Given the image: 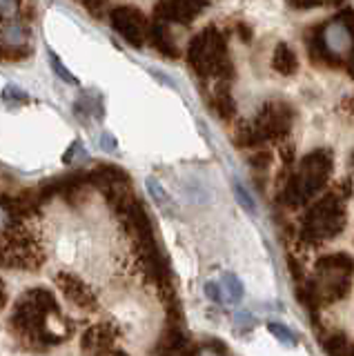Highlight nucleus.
Listing matches in <instances>:
<instances>
[{
  "instance_id": "23",
  "label": "nucleus",
  "mask_w": 354,
  "mask_h": 356,
  "mask_svg": "<svg viewBox=\"0 0 354 356\" xmlns=\"http://www.w3.org/2000/svg\"><path fill=\"white\" fill-rule=\"evenodd\" d=\"M5 98H14V100H20V103H25V100H27L23 89H18L14 85L12 87H5Z\"/></svg>"
},
{
  "instance_id": "26",
  "label": "nucleus",
  "mask_w": 354,
  "mask_h": 356,
  "mask_svg": "<svg viewBox=\"0 0 354 356\" xmlns=\"http://www.w3.org/2000/svg\"><path fill=\"white\" fill-rule=\"evenodd\" d=\"M205 292L209 294V298H212V300H220V287L216 283H207Z\"/></svg>"
},
{
  "instance_id": "15",
  "label": "nucleus",
  "mask_w": 354,
  "mask_h": 356,
  "mask_svg": "<svg viewBox=\"0 0 354 356\" xmlns=\"http://www.w3.org/2000/svg\"><path fill=\"white\" fill-rule=\"evenodd\" d=\"M323 348L328 356H350V343L343 332H335L323 337Z\"/></svg>"
},
{
  "instance_id": "1",
  "label": "nucleus",
  "mask_w": 354,
  "mask_h": 356,
  "mask_svg": "<svg viewBox=\"0 0 354 356\" xmlns=\"http://www.w3.org/2000/svg\"><path fill=\"white\" fill-rule=\"evenodd\" d=\"M14 325L27 339L42 343H58L67 334L63 327L56 300L45 289H31L18 300Z\"/></svg>"
},
{
  "instance_id": "12",
  "label": "nucleus",
  "mask_w": 354,
  "mask_h": 356,
  "mask_svg": "<svg viewBox=\"0 0 354 356\" xmlns=\"http://www.w3.org/2000/svg\"><path fill=\"white\" fill-rule=\"evenodd\" d=\"M147 36H150L154 47H156L163 56H168V58H179V49H176V44L172 40V33H170V29H168L165 22L154 20Z\"/></svg>"
},
{
  "instance_id": "21",
  "label": "nucleus",
  "mask_w": 354,
  "mask_h": 356,
  "mask_svg": "<svg viewBox=\"0 0 354 356\" xmlns=\"http://www.w3.org/2000/svg\"><path fill=\"white\" fill-rule=\"evenodd\" d=\"M250 163L257 167V170H263V167H268L270 165V154L268 152H257L250 159Z\"/></svg>"
},
{
  "instance_id": "18",
  "label": "nucleus",
  "mask_w": 354,
  "mask_h": 356,
  "mask_svg": "<svg viewBox=\"0 0 354 356\" xmlns=\"http://www.w3.org/2000/svg\"><path fill=\"white\" fill-rule=\"evenodd\" d=\"M20 11V0H0V20H14Z\"/></svg>"
},
{
  "instance_id": "20",
  "label": "nucleus",
  "mask_w": 354,
  "mask_h": 356,
  "mask_svg": "<svg viewBox=\"0 0 354 356\" xmlns=\"http://www.w3.org/2000/svg\"><path fill=\"white\" fill-rule=\"evenodd\" d=\"M270 332H272L274 337L279 339V341L294 345V337H292V334H290V330H287V327H283V325H279V323H270Z\"/></svg>"
},
{
  "instance_id": "29",
  "label": "nucleus",
  "mask_w": 354,
  "mask_h": 356,
  "mask_svg": "<svg viewBox=\"0 0 354 356\" xmlns=\"http://www.w3.org/2000/svg\"><path fill=\"white\" fill-rule=\"evenodd\" d=\"M114 356H125V354H120V352H118V354H114Z\"/></svg>"
},
{
  "instance_id": "17",
  "label": "nucleus",
  "mask_w": 354,
  "mask_h": 356,
  "mask_svg": "<svg viewBox=\"0 0 354 356\" xmlns=\"http://www.w3.org/2000/svg\"><path fill=\"white\" fill-rule=\"evenodd\" d=\"M223 289H225V294L230 296L232 303H236V300H241V296H243V285L234 274L223 276Z\"/></svg>"
},
{
  "instance_id": "19",
  "label": "nucleus",
  "mask_w": 354,
  "mask_h": 356,
  "mask_svg": "<svg viewBox=\"0 0 354 356\" xmlns=\"http://www.w3.org/2000/svg\"><path fill=\"white\" fill-rule=\"evenodd\" d=\"M147 189H150V194L154 196V200H156L159 205L168 203V194H165V189L161 187V183L156 181V178H147Z\"/></svg>"
},
{
  "instance_id": "7",
  "label": "nucleus",
  "mask_w": 354,
  "mask_h": 356,
  "mask_svg": "<svg viewBox=\"0 0 354 356\" xmlns=\"http://www.w3.org/2000/svg\"><path fill=\"white\" fill-rule=\"evenodd\" d=\"M109 20H112V27L131 44V47H140V44L147 40L150 25L140 9L129 7V5H118L109 11Z\"/></svg>"
},
{
  "instance_id": "5",
  "label": "nucleus",
  "mask_w": 354,
  "mask_h": 356,
  "mask_svg": "<svg viewBox=\"0 0 354 356\" xmlns=\"http://www.w3.org/2000/svg\"><path fill=\"white\" fill-rule=\"evenodd\" d=\"M292 109L285 103H268L254 122L250 125H241L236 131V145L239 147H259L265 140H276L283 138L292 127Z\"/></svg>"
},
{
  "instance_id": "13",
  "label": "nucleus",
  "mask_w": 354,
  "mask_h": 356,
  "mask_svg": "<svg viewBox=\"0 0 354 356\" xmlns=\"http://www.w3.org/2000/svg\"><path fill=\"white\" fill-rule=\"evenodd\" d=\"M272 67L279 74L283 76H290L298 70V60H296V54L287 47L285 42H279L274 49V56H272Z\"/></svg>"
},
{
  "instance_id": "16",
  "label": "nucleus",
  "mask_w": 354,
  "mask_h": 356,
  "mask_svg": "<svg viewBox=\"0 0 354 356\" xmlns=\"http://www.w3.org/2000/svg\"><path fill=\"white\" fill-rule=\"evenodd\" d=\"M49 65H51V70L56 72V76L61 78V81L65 83H70V85H79V81H76V76L61 63V58L54 51H49Z\"/></svg>"
},
{
  "instance_id": "3",
  "label": "nucleus",
  "mask_w": 354,
  "mask_h": 356,
  "mask_svg": "<svg viewBox=\"0 0 354 356\" xmlns=\"http://www.w3.org/2000/svg\"><path fill=\"white\" fill-rule=\"evenodd\" d=\"M187 63L201 78H232L234 67L230 63L225 38L218 29L207 27L190 40Z\"/></svg>"
},
{
  "instance_id": "6",
  "label": "nucleus",
  "mask_w": 354,
  "mask_h": 356,
  "mask_svg": "<svg viewBox=\"0 0 354 356\" xmlns=\"http://www.w3.org/2000/svg\"><path fill=\"white\" fill-rule=\"evenodd\" d=\"M346 227V207L339 194H325L307 209L303 218V238L309 243H323L337 238Z\"/></svg>"
},
{
  "instance_id": "22",
  "label": "nucleus",
  "mask_w": 354,
  "mask_h": 356,
  "mask_svg": "<svg viewBox=\"0 0 354 356\" xmlns=\"http://www.w3.org/2000/svg\"><path fill=\"white\" fill-rule=\"evenodd\" d=\"M236 198H239V203H241L243 207H246L248 211H254V200L248 196V192H246V189H243L241 185H236Z\"/></svg>"
},
{
  "instance_id": "2",
  "label": "nucleus",
  "mask_w": 354,
  "mask_h": 356,
  "mask_svg": "<svg viewBox=\"0 0 354 356\" xmlns=\"http://www.w3.org/2000/svg\"><path fill=\"white\" fill-rule=\"evenodd\" d=\"M354 278V261L346 252L323 256L319 261L314 276L305 285L303 300L309 307H323L341 300L350 292Z\"/></svg>"
},
{
  "instance_id": "9",
  "label": "nucleus",
  "mask_w": 354,
  "mask_h": 356,
  "mask_svg": "<svg viewBox=\"0 0 354 356\" xmlns=\"http://www.w3.org/2000/svg\"><path fill=\"white\" fill-rule=\"evenodd\" d=\"M58 285L63 289V294L67 296L74 305H79V307H94L96 305L94 292L81 281V278H76L72 274H61L58 276Z\"/></svg>"
},
{
  "instance_id": "24",
  "label": "nucleus",
  "mask_w": 354,
  "mask_h": 356,
  "mask_svg": "<svg viewBox=\"0 0 354 356\" xmlns=\"http://www.w3.org/2000/svg\"><path fill=\"white\" fill-rule=\"evenodd\" d=\"M294 9H309V7H316L319 0H287Z\"/></svg>"
},
{
  "instance_id": "28",
  "label": "nucleus",
  "mask_w": 354,
  "mask_h": 356,
  "mask_svg": "<svg viewBox=\"0 0 354 356\" xmlns=\"http://www.w3.org/2000/svg\"><path fill=\"white\" fill-rule=\"evenodd\" d=\"M348 70H350V74L354 76V49H352V56L348 58Z\"/></svg>"
},
{
  "instance_id": "8",
  "label": "nucleus",
  "mask_w": 354,
  "mask_h": 356,
  "mask_svg": "<svg viewBox=\"0 0 354 356\" xmlns=\"http://www.w3.org/2000/svg\"><path fill=\"white\" fill-rule=\"evenodd\" d=\"M209 0H161L154 9V16L161 22H179V25H190V22L207 7Z\"/></svg>"
},
{
  "instance_id": "14",
  "label": "nucleus",
  "mask_w": 354,
  "mask_h": 356,
  "mask_svg": "<svg viewBox=\"0 0 354 356\" xmlns=\"http://www.w3.org/2000/svg\"><path fill=\"white\" fill-rule=\"evenodd\" d=\"M209 105H212V109L216 111V114L227 120L234 116V111H236V105H234V98H232V94L227 92V87H218L212 100H209Z\"/></svg>"
},
{
  "instance_id": "10",
  "label": "nucleus",
  "mask_w": 354,
  "mask_h": 356,
  "mask_svg": "<svg viewBox=\"0 0 354 356\" xmlns=\"http://www.w3.org/2000/svg\"><path fill=\"white\" fill-rule=\"evenodd\" d=\"M352 42H354L352 29L348 25H343V22H339V20H335L323 31V44H325V49L332 56H343L352 47Z\"/></svg>"
},
{
  "instance_id": "11",
  "label": "nucleus",
  "mask_w": 354,
  "mask_h": 356,
  "mask_svg": "<svg viewBox=\"0 0 354 356\" xmlns=\"http://www.w3.org/2000/svg\"><path fill=\"white\" fill-rule=\"evenodd\" d=\"M116 341V330L112 325H96L83 337V350L87 354H105Z\"/></svg>"
},
{
  "instance_id": "4",
  "label": "nucleus",
  "mask_w": 354,
  "mask_h": 356,
  "mask_svg": "<svg viewBox=\"0 0 354 356\" xmlns=\"http://www.w3.org/2000/svg\"><path fill=\"white\" fill-rule=\"evenodd\" d=\"M332 172V156L325 149L309 152L298 165L296 174L287 181L283 189V203L298 207L305 205L309 198H314L323 185L328 183Z\"/></svg>"
},
{
  "instance_id": "25",
  "label": "nucleus",
  "mask_w": 354,
  "mask_h": 356,
  "mask_svg": "<svg viewBox=\"0 0 354 356\" xmlns=\"http://www.w3.org/2000/svg\"><path fill=\"white\" fill-rule=\"evenodd\" d=\"M101 147L105 152H114L116 149V140L109 136V134H103V136H101Z\"/></svg>"
},
{
  "instance_id": "27",
  "label": "nucleus",
  "mask_w": 354,
  "mask_h": 356,
  "mask_svg": "<svg viewBox=\"0 0 354 356\" xmlns=\"http://www.w3.org/2000/svg\"><path fill=\"white\" fill-rule=\"evenodd\" d=\"M5 300H7V294H5V285H3V281H0V307L5 305Z\"/></svg>"
}]
</instances>
